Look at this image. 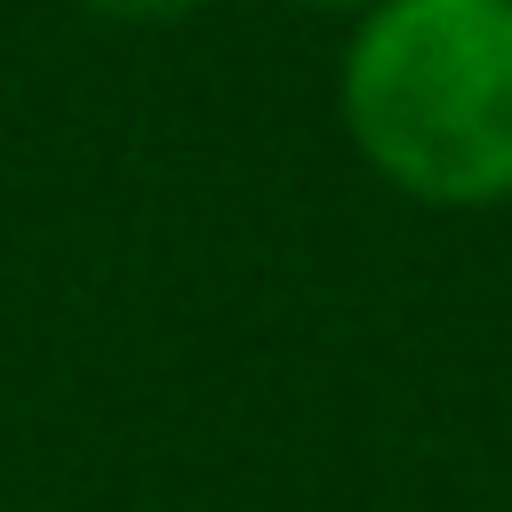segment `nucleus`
<instances>
[{"mask_svg": "<svg viewBox=\"0 0 512 512\" xmlns=\"http://www.w3.org/2000/svg\"><path fill=\"white\" fill-rule=\"evenodd\" d=\"M352 152L424 208L512 200V0H384L336 64Z\"/></svg>", "mask_w": 512, "mask_h": 512, "instance_id": "nucleus-1", "label": "nucleus"}, {"mask_svg": "<svg viewBox=\"0 0 512 512\" xmlns=\"http://www.w3.org/2000/svg\"><path fill=\"white\" fill-rule=\"evenodd\" d=\"M296 8H344V16H368V8H384V0H296Z\"/></svg>", "mask_w": 512, "mask_h": 512, "instance_id": "nucleus-3", "label": "nucleus"}, {"mask_svg": "<svg viewBox=\"0 0 512 512\" xmlns=\"http://www.w3.org/2000/svg\"><path fill=\"white\" fill-rule=\"evenodd\" d=\"M72 8H88V16H104V24H176V16H192L200 0H72Z\"/></svg>", "mask_w": 512, "mask_h": 512, "instance_id": "nucleus-2", "label": "nucleus"}]
</instances>
